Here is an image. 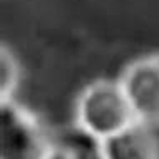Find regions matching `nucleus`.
Listing matches in <instances>:
<instances>
[{
  "instance_id": "nucleus-2",
  "label": "nucleus",
  "mask_w": 159,
  "mask_h": 159,
  "mask_svg": "<svg viewBox=\"0 0 159 159\" xmlns=\"http://www.w3.org/2000/svg\"><path fill=\"white\" fill-rule=\"evenodd\" d=\"M55 136L15 99L0 101V159H49Z\"/></svg>"
},
{
  "instance_id": "nucleus-3",
  "label": "nucleus",
  "mask_w": 159,
  "mask_h": 159,
  "mask_svg": "<svg viewBox=\"0 0 159 159\" xmlns=\"http://www.w3.org/2000/svg\"><path fill=\"white\" fill-rule=\"evenodd\" d=\"M124 89L136 121L149 127L159 126V66L154 55L131 62L121 74Z\"/></svg>"
},
{
  "instance_id": "nucleus-6",
  "label": "nucleus",
  "mask_w": 159,
  "mask_h": 159,
  "mask_svg": "<svg viewBox=\"0 0 159 159\" xmlns=\"http://www.w3.org/2000/svg\"><path fill=\"white\" fill-rule=\"evenodd\" d=\"M20 82V66L15 55L5 45L0 47V101L14 99Z\"/></svg>"
},
{
  "instance_id": "nucleus-5",
  "label": "nucleus",
  "mask_w": 159,
  "mask_h": 159,
  "mask_svg": "<svg viewBox=\"0 0 159 159\" xmlns=\"http://www.w3.org/2000/svg\"><path fill=\"white\" fill-rule=\"evenodd\" d=\"M49 159H102L101 141L85 134L79 127L55 136Z\"/></svg>"
},
{
  "instance_id": "nucleus-1",
  "label": "nucleus",
  "mask_w": 159,
  "mask_h": 159,
  "mask_svg": "<svg viewBox=\"0 0 159 159\" xmlns=\"http://www.w3.org/2000/svg\"><path fill=\"white\" fill-rule=\"evenodd\" d=\"M136 116L119 80H96L84 87L75 102V126L104 141L132 126Z\"/></svg>"
},
{
  "instance_id": "nucleus-7",
  "label": "nucleus",
  "mask_w": 159,
  "mask_h": 159,
  "mask_svg": "<svg viewBox=\"0 0 159 159\" xmlns=\"http://www.w3.org/2000/svg\"><path fill=\"white\" fill-rule=\"evenodd\" d=\"M154 57H156V62H157V66H159V52L154 54Z\"/></svg>"
},
{
  "instance_id": "nucleus-4",
  "label": "nucleus",
  "mask_w": 159,
  "mask_h": 159,
  "mask_svg": "<svg viewBox=\"0 0 159 159\" xmlns=\"http://www.w3.org/2000/svg\"><path fill=\"white\" fill-rule=\"evenodd\" d=\"M101 152L102 159H159V139L152 127L134 122L101 141Z\"/></svg>"
}]
</instances>
